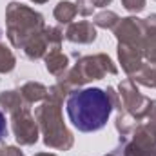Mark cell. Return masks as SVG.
Here are the masks:
<instances>
[{
	"label": "cell",
	"mask_w": 156,
	"mask_h": 156,
	"mask_svg": "<svg viewBox=\"0 0 156 156\" xmlns=\"http://www.w3.org/2000/svg\"><path fill=\"white\" fill-rule=\"evenodd\" d=\"M111 100L98 87H87L71 93L66 102L69 122L80 133H96L105 127L111 116Z\"/></svg>",
	"instance_id": "cell-1"
},
{
	"label": "cell",
	"mask_w": 156,
	"mask_h": 156,
	"mask_svg": "<svg viewBox=\"0 0 156 156\" xmlns=\"http://www.w3.org/2000/svg\"><path fill=\"white\" fill-rule=\"evenodd\" d=\"M5 131H7V127H5V118H4L2 113H0V140L5 136Z\"/></svg>",
	"instance_id": "cell-2"
}]
</instances>
